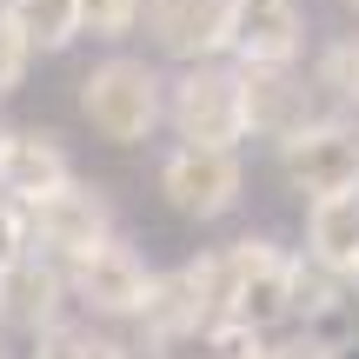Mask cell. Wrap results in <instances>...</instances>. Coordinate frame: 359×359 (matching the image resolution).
I'll list each match as a JSON object with an SVG mask.
<instances>
[{
    "instance_id": "1",
    "label": "cell",
    "mask_w": 359,
    "mask_h": 359,
    "mask_svg": "<svg viewBox=\"0 0 359 359\" xmlns=\"http://www.w3.org/2000/svg\"><path fill=\"white\" fill-rule=\"evenodd\" d=\"M80 114L93 120V133L114 147H140L147 133L167 120V87H160V74L147 60H133V53H114V60L87 67V80H80Z\"/></svg>"
},
{
    "instance_id": "2",
    "label": "cell",
    "mask_w": 359,
    "mask_h": 359,
    "mask_svg": "<svg viewBox=\"0 0 359 359\" xmlns=\"http://www.w3.org/2000/svg\"><path fill=\"white\" fill-rule=\"evenodd\" d=\"M167 120L180 133V147H233L246 140V100H240V67H187L167 93Z\"/></svg>"
},
{
    "instance_id": "3",
    "label": "cell",
    "mask_w": 359,
    "mask_h": 359,
    "mask_svg": "<svg viewBox=\"0 0 359 359\" xmlns=\"http://www.w3.org/2000/svg\"><path fill=\"white\" fill-rule=\"evenodd\" d=\"M20 219H27V246H34V253L67 259V266H74V259H87L93 246L114 240V206H107L87 180H67L60 193L20 206Z\"/></svg>"
},
{
    "instance_id": "4",
    "label": "cell",
    "mask_w": 359,
    "mask_h": 359,
    "mask_svg": "<svg viewBox=\"0 0 359 359\" xmlns=\"http://www.w3.org/2000/svg\"><path fill=\"white\" fill-rule=\"evenodd\" d=\"M280 167L306 200H359V127L313 120L299 140L280 147Z\"/></svg>"
},
{
    "instance_id": "5",
    "label": "cell",
    "mask_w": 359,
    "mask_h": 359,
    "mask_svg": "<svg viewBox=\"0 0 359 359\" xmlns=\"http://www.w3.org/2000/svg\"><path fill=\"white\" fill-rule=\"evenodd\" d=\"M233 320L253 326V333H273L280 320H293V273L299 259H286L273 240H233Z\"/></svg>"
},
{
    "instance_id": "6",
    "label": "cell",
    "mask_w": 359,
    "mask_h": 359,
    "mask_svg": "<svg viewBox=\"0 0 359 359\" xmlns=\"http://www.w3.org/2000/svg\"><path fill=\"white\" fill-rule=\"evenodd\" d=\"M240 154H219V147H173L167 160H160V193H167L173 213L187 219H219L240 206Z\"/></svg>"
},
{
    "instance_id": "7",
    "label": "cell",
    "mask_w": 359,
    "mask_h": 359,
    "mask_svg": "<svg viewBox=\"0 0 359 359\" xmlns=\"http://www.w3.org/2000/svg\"><path fill=\"white\" fill-rule=\"evenodd\" d=\"M67 293H74L80 306H93L100 320H140L147 293H154V273H147V259L133 253L127 240H107V246H93L87 259L67 266Z\"/></svg>"
},
{
    "instance_id": "8",
    "label": "cell",
    "mask_w": 359,
    "mask_h": 359,
    "mask_svg": "<svg viewBox=\"0 0 359 359\" xmlns=\"http://www.w3.org/2000/svg\"><path fill=\"white\" fill-rule=\"evenodd\" d=\"M299 47H306L299 0H233V20H226L233 67H293Z\"/></svg>"
},
{
    "instance_id": "9",
    "label": "cell",
    "mask_w": 359,
    "mask_h": 359,
    "mask_svg": "<svg viewBox=\"0 0 359 359\" xmlns=\"http://www.w3.org/2000/svg\"><path fill=\"white\" fill-rule=\"evenodd\" d=\"M240 100H246V133L259 140H299L313 127V87L299 67H240Z\"/></svg>"
},
{
    "instance_id": "10",
    "label": "cell",
    "mask_w": 359,
    "mask_h": 359,
    "mask_svg": "<svg viewBox=\"0 0 359 359\" xmlns=\"http://www.w3.org/2000/svg\"><path fill=\"white\" fill-rule=\"evenodd\" d=\"M60 306H67V273L47 253H20L0 266V326H20L40 339L47 326H60Z\"/></svg>"
},
{
    "instance_id": "11",
    "label": "cell",
    "mask_w": 359,
    "mask_h": 359,
    "mask_svg": "<svg viewBox=\"0 0 359 359\" xmlns=\"http://www.w3.org/2000/svg\"><path fill=\"white\" fill-rule=\"evenodd\" d=\"M226 20L233 0H147V34L160 40V53L187 67H206V53H226Z\"/></svg>"
},
{
    "instance_id": "12",
    "label": "cell",
    "mask_w": 359,
    "mask_h": 359,
    "mask_svg": "<svg viewBox=\"0 0 359 359\" xmlns=\"http://www.w3.org/2000/svg\"><path fill=\"white\" fill-rule=\"evenodd\" d=\"M67 180H74V160H67V147L53 133H7V147H0V200L34 206L47 193H60Z\"/></svg>"
},
{
    "instance_id": "13",
    "label": "cell",
    "mask_w": 359,
    "mask_h": 359,
    "mask_svg": "<svg viewBox=\"0 0 359 359\" xmlns=\"http://www.w3.org/2000/svg\"><path fill=\"white\" fill-rule=\"evenodd\" d=\"M306 259L333 280L359 273V200H313L306 206Z\"/></svg>"
},
{
    "instance_id": "14",
    "label": "cell",
    "mask_w": 359,
    "mask_h": 359,
    "mask_svg": "<svg viewBox=\"0 0 359 359\" xmlns=\"http://www.w3.org/2000/svg\"><path fill=\"white\" fill-rule=\"evenodd\" d=\"M0 7L34 53H60L80 34V0H0Z\"/></svg>"
},
{
    "instance_id": "15",
    "label": "cell",
    "mask_w": 359,
    "mask_h": 359,
    "mask_svg": "<svg viewBox=\"0 0 359 359\" xmlns=\"http://www.w3.org/2000/svg\"><path fill=\"white\" fill-rule=\"evenodd\" d=\"M34 359H127V346L107 339L93 320H60L34 339Z\"/></svg>"
},
{
    "instance_id": "16",
    "label": "cell",
    "mask_w": 359,
    "mask_h": 359,
    "mask_svg": "<svg viewBox=\"0 0 359 359\" xmlns=\"http://www.w3.org/2000/svg\"><path fill=\"white\" fill-rule=\"evenodd\" d=\"M293 313H306V320L339 313V280H333V273H320L313 259H299V273H293Z\"/></svg>"
},
{
    "instance_id": "17",
    "label": "cell",
    "mask_w": 359,
    "mask_h": 359,
    "mask_svg": "<svg viewBox=\"0 0 359 359\" xmlns=\"http://www.w3.org/2000/svg\"><path fill=\"white\" fill-rule=\"evenodd\" d=\"M147 13V0H80V34L93 40H120L133 20Z\"/></svg>"
},
{
    "instance_id": "18",
    "label": "cell",
    "mask_w": 359,
    "mask_h": 359,
    "mask_svg": "<svg viewBox=\"0 0 359 359\" xmlns=\"http://www.w3.org/2000/svg\"><path fill=\"white\" fill-rule=\"evenodd\" d=\"M313 87H333L339 100H359V40H333L320 53V80Z\"/></svg>"
},
{
    "instance_id": "19",
    "label": "cell",
    "mask_w": 359,
    "mask_h": 359,
    "mask_svg": "<svg viewBox=\"0 0 359 359\" xmlns=\"http://www.w3.org/2000/svg\"><path fill=\"white\" fill-rule=\"evenodd\" d=\"M27 40H20V27L7 20V7H0V93H13L20 87V74H27Z\"/></svg>"
},
{
    "instance_id": "20",
    "label": "cell",
    "mask_w": 359,
    "mask_h": 359,
    "mask_svg": "<svg viewBox=\"0 0 359 359\" xmlns=\"http://www.w3.org/2000/svg\"><path fill=\"white\" fill-rule=\"evenodd\" d=\"M206 339H213V353H219V359H266V339H259L253 326H240V320L213 326Z\"/></svg>"
},
{
    "instance_id": "21",
    "label": "cell",
    "mask_w": 359,
    "mask_h": 359,
    "mask_svg": "<svg viewBox=\"0 0 359 359\" xmlns=\"http://www.w3.org/2000/svg\"><path fill=\"white\" fill-rule=\"evenodd\" d=\"M20 253H34V246H27V219H20V206H13V200H0V266L20 259Z\"/></svg>"
},
{
    "instance_id": "22",
    "label": "cell",
    "mask_w": 359,
    "mask_h": 359,
    "mask_svg": "<svg viewBox=\"0 0 359 359\" xmlns=\"http://www.w3.org/2000/svg\"><path fill=\"white\" fill-rule=\"evenodd\" d=\"M266 359H339V353L320 339H280V346H266Z\"/></svg>"
},
{
    "instance_id": "23",
    "label": "cell",
    "mask_w": 359,
    "mask_h": 359,
    "mask_svg": "<svg viewBox=\"0 0 359 359\" xmlns=\"http://www.w3.org/2000/svg\"><path fill=\"white\" fill-rule=\"evenodd\" d=\"M0 147H7V127H0Z\"/></svg>"
},
{
    "instance_id": "24",
    "label": "cell",
    "mask_w": 359,
    "mask_h": 359,
    "mask_svg": "<svg viewBox=\"0 0 359 359\" xmlns=\"http://www.w3.org/2000/svg\"><path fill=\"white\" fill-rule=\"evenodd\" d=\"M0 359H13V353H7V346H0Z\"/></svg>"
},
{
    "instance_id": "25",
    "label": "cell",
    "mask_w": 359,
    "mask_h": 359,
    "mask_svg": "<svg viewBox=\"0 0 359 359\" xmlns=\"http://www.w3.org/2000/svg\"><path fill=\"white\" fill-rule=\"evenodd\" d=\"M346 7H359V0H346Z\"/></svg>"
},
{
    "instance_id": "26",
    "label": "cell",
    "mask_w": 359,
    "mask_h": 359,
    "mask_svg": "<svg viewBox=\"0 0 359 359\" xmlns=\"http://www.w3.org/2000/svg\"><path fill=\"white\" fill-rule=\"evenodd\" d=\"M353 286H359V273H353Z\"/></svg>"
}]
</instances>
